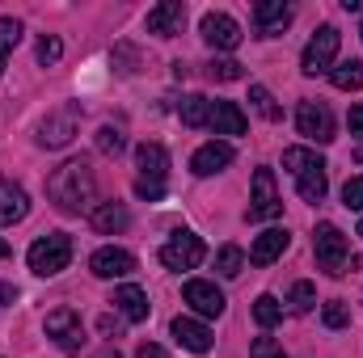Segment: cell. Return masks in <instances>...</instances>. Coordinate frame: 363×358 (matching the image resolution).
Masks as SVG:
<instances>
[{
    "instance_id": "b9f144b4",
    "label": "cell",
    "mask_w": 363,
    "mask_h": 358,
    "mask_svg": "<svg viewBox=\"0 0 363 358\" xmlns=\"http://www.w3.org/2000/svg\"><path fill=\"white\" fill-rule=\"evenodd\" d=\"M342 8L347 13H363V0H342Z\"/></svg>"
},
{
    "instance_id": "f1b7e54d",
    "label": "cell",
    "mask_w": 363,
    "mask_h": 358,
    "mask_svg": "<svg viewBox=\"0 0 363 358\" xmlns=\"http://www.w3.org/2000/svg\"><path fill=\"white\" fill-rule=\"evenodd\" d=\"M254 321H258L262 329H274V325L283 321V304H279L274 295H258V299H254Z\"/></svg>"
},
{
    "instance_id": "5bb4252c",
    "label": "cell",
    "mask_w": 363,
    "mask_h": 358,
    "mask_svg": "<svg viewBox=\"0 0 363 358\" xmlns=\"http://www.w3.org/2000/svg\"><path fill=\"white\" fill-rule=\"evenodd\" d=\"M228 165H233V144H224V139H211V144H203V148L190 156V173H194V178L224 173Z\"/></svg>"
},
{
    "instance_id": "74e56055",
    "label": "cell",
    "mask_w": 363,
    "mask_h": 358,
    "mask_svg": "<svg viewBox=\"0 0 363 358\" xmlns=\"http://www.w3.org/2000/svg\"><path fill=\"white\" fill-rule=\"evenodd\" d=\"M351 135H363V105H351Z\"/></svg>"
},
{
    "instance_id": "44dd1931",
    "label": "cell",
    "mask_w": 363,
    "mask_h": 358,
    "mask_svg": "<svg viewBox=\"0 0 363 358\" xmlns=\"http://www.w3.org/2000/svg\"><path fill=\"white\" fill-rule=\"evenodd\" d=\"M110 304L131 321V325H140V321H148V295L135 287V282H127V287H114V295H110Z\"/></svg>"
},
{
    "instance_id": "7a4b0ae2",
    "label": "cell",
    "mask_w": 363,
    "mask_h": 358,
    "mask_svg": "<svg viewBox=\"0 0 363 358\" xmlns=\"http://www.w3.org/2000/svg\"><path fill=\"white\" fill-rule=\"evenodd\" d=\"M313 253H317V266L325 270L330 278H342L347 266H351V241H347V232L334 228V224H317V232H313Z\"/></svg>"
},
{
    "instance_id": "f6af8a7d",
    "label": "cell",
    "mask_w": 363,
    "mask_h": 358,
    "mask_svg": "<svg viewBox=\"0 0 363 358\" xmlns=\"http://www.w3.org/2000/svg\"><path fill=\"white\" fill-rule=\"evenodd\" d=\"M355 161H359V165H363V148H355Z\"/></svg>"
},
{
    "instance_id": "ffe728a7",
    "label": "cell",
    "mask_w": 363,
    "mask_h": 358,
    "mask_svg": "<svg viewBox=\"0 0 363 358\" xmlns=\"http://www.w3.org/2000/svg\"><path fill=\"white\" fill-rule=\"evenodd\" d=\"M216 135H245V114L237 101H211V122H207Z\"/></svg>"
},
{
    "instance_id": "1f68e13d",
    "label": "cell",
    "mask_w": 363,
    "mask_h": 358,
    "mask_svg": "<svg viewBox=\"0 0 363 358\" xmlns=\"http://www.w3.org/2000/svg\"><path fill=\"white\" fill-rule=\"evenodd\" d=\"M241 266H245V253H241L237 245H224V249L216 253V270H220L224 278H237V274H241Z\"/></svg>"
},
{
    "instance_id": "603a6c76",
    "label": "cell",
    "mask_w": 363,
    "mask_h": 358,
    "mask_svg": "<svg viewBox=\"0 0 363 358\" xmlns=\"http://www.w3.org/2000/svg\"><path fill=\"white\" fill-rule=\"evenodd\" d=\"M178 114L186 127H207L211 122V101L203 97V93H186L178 101Z\"/></svg>"
},
{
    "instance_id": "30bf717a",
    "label": "cell",
    "mask_w": 363,
    "mask_h": 358,
    "mask_svg": "<svg viewBox=\"0 0 363 358\" xmlns=\"http://www.w3.org/2000/svg\"><path fill=\"white\" fill-rule=\"evenodd\" d=\"M279 215H283V198L274 194V173L271 169H258L254 173V198H250L245 219L250 224H267V219H279Z\"/></svg>"
},
{
    "instance_id": "e575fe53",
    "label": "cell",
    "mask_w": 363,
    "mask_h": 358,
    "mask_svg": "<svg viewBox=\"0 0 363 358\" xmlns=\"http://www.w3.org/2000/svg\"><path fill=\"white\" fill-rule=\"evenodd\" d=\"M60 55H64V42H60L55 34H43V38H38V64H43V68H51Z\"/></svg>"
},
{
    "instance_id": "8d00e7d4",
    "label": "cell",
    "mask_w": 363,
    "mask_h": 358,
    "mask_svg": "<svg viewBox=\"0 0 363 358\" xmlns=\"http://www.w3.org/2000/svg\"><path fill=\"white\" fill-rule=\"evenodd\" d=\"M250 358H287V354H283V346H279L274 337H254V346H250Z\"/></svg>"
},
{
    "instance_id": "7c38bea8",
    "label": "cell",
    "mask_w": 363,
    "mask_h": 358,
    "mask_svg": "<svg viewBox=\"0 0 363 358\" xmlns=\"http://www.w3.org/2000/svg\"><path fill=\"white\" fill-rule=\"evenodd\" d=\"M199 34H203V42L216 47V51H237V47H241V25H237L228 13H207V17L199 21Z\"/></svg>"
},
{
    "instance_id": "d590c367",
    "label": "cell",
    "mask_w": 363,
    "mask_h": 358,
    "mask_svg": "<svg viewBox=\"0 0 363 358\" xmlns=\"http://www.w3.org/2000/svg\"><path fill=\"white\" fill-rule=\"evenodd\" d=\"M342 207L347 211H363V178H351L342 185Z\"/></svg>"
},
{
    "instance_id": "ab89813d",
    "label": "cell",
    "mask_w": 363,
    "mask_h": 358,
    "mask_svg": "<svg viewBox=\"0 0 363 358\" xmlns=\"http://www.w3.org/2000/svg\"><path fill=\"white\" fill-rule=\"evenodd\" d=\"M97 329H101V333H106V337H110V333H114V337H118V325H114V321H110V316H101V321H97Z\"/></svg>"
},
{
    "instance_id": "83f0119b",
    "label": "cell",
    "mask_w": 363,
    "mask_h": 358,
    "mask_svg": "<svg viewBox=\"0 0 363 358\" xmlns=\"http://www.w3.org/2000/svg\"><path fill=\"white\" fill-rule=\"evenodd\" d=\"M287 304H291V312H296V316H308V312H313V304H317V287H313V282H304V278H300V282H291Z\"/></svg>"
},
{
    "instance_id": "4fadbf2b",
    "label": "cell",
    "mask_w": 363,
    "mask_h": 358,
    "mask_svg": "<svg viewBox=\"0 0 363 358\" xmlns=\"http://www.w3.org/2000/svg\"><path fill=\"white\" fill-rule=\"evenodd\" d=\"M291 17H296V8H291L287 0H258V4H254V25H258L262 38L283 34V30L291 25Z\"/></svg>"
},
{
    "instance_id": "5b68a950",
    "label": "cell",
    "mask_w": 363,
    "mask_h": 358,
    "mask_svg": "<svg viewBox=\"0 0 363 358\" xmlns=\"http://www.w3.org/2000/svg\"><path fill=\"white\" fill-rule=\"evenodd\" d=\"M338 42H342V34H338L334 25H321V30L308 38L304 55H300V68H304V76H321V72H334V59H338Z\"/></svg>"
},
{
    "instance_id": "7dc6e473",
    "label": "cell",
    "mask_w": 363,
    "mask_h": 358,
    "mask_svg": "<svg viewBox=\"0 0 363 358\" xmlns=\"http://www.w3.org/2000/svg\"><path fill=\"white\" fill-rule=\"evenodd\" d=\"M359 38H363V25H359Z\"/></svg>"
},
{
    "instance_id": "9c48e42d",
    "label": "cell",
    "mask_w": 363,
    "mask_h": 358,
    "mask_svg": "<svg viewBox=\"0 0 363 358\" xmlns=\"http://www.w3.org/2000/svg\"><path fill=\"white\" fill-rule=\"evenodd\" d=\"M296 131L313 144H330L334 139V114L325 101H300L296 105Z\"/></svg>"
},
{
    "instance_id": "f546056e",
    "label": "cell",
    "mask_w": 363,
    "mask_h": 358,
    "mask_svg": "<svg viewBox=\"0 0 363 358\" xmlns=\"http://www.w3.org/2000/svg\"><path fill=\"white\" fill-rule=\"evenodd\" d=\"M17 42H21V21L17 17H0V72H4V59L13 55Z\"/></svg>"
},
{
    "instance_id": "6da1fadb",
    "label": "cell",
    "mask_w": 363,
    "mask_h": 358,
    "mask_svg": "<svg viewBox=\"0 0 363 358\" xmlns=\"http://www.w3.org/2000/svg\"><path fill=\"white\" fill-rule=\"evenodd\" d=\"M47 198H51L64 215L89 211L93 198H97V178H93L89 161H64V165L47 178Z\"/></svg>"
},
{
    "instance_id": "bcb514c9",
    "label": "cell",
    "mask_w": 363,
    "mask_h": 358,
    "mask_svg": "<svg viewBox=\"0 0 363 358\" xmlns=\"http://www.w3.org/2000/svg\"><path fill=\"white\" fill-rule=\"evenodd\" d=\"M359 236H363V219H359Z\"/></svg>"
},
{
    "instance_id": "9a60e30c",
    "label": "cell",
    "mask_w": 363,
    "mask_h": 358,
    "mask_svg": "<svg viewBox=\"0 0 363 358\" xmlns=\"http://www.w3.org/2000/svg\"><path fill=\"white\" fill-rule=\"evenodd\" d=\"M148 34H157V38H174L182 34V25H186V4L182 0H161L157 8H148Z\"/></svg>"
},
{
    "instance_id": "d4e9b609",
    "label": "cell",
    "mask_w": 363,
    "mask_h": 358,
    "mask_svg": "<svg viewBox=\"0 0 363 358\" xmlns=\"http://www.w3.org/2000/svg\"><path fill=\"white\" fill-rule=\"evenodd\" d=\"M330 81H334V89H342V93H359L363 89V59L338 64V68L330 72Z\"/></svg>"
},
{
    "instance_id": "7402d4cb",
    "label": "cell",
    "mask_w": 363,
    "mask_h": 358,
    "mask_svg": "<svg viewBox=\"0 0 363 358\" xmlns=\"http://www.w3.org/2000/svg\"><path fill=\"white\" fill-rule=\"evenodd\" d=\"M127 224H131V215H127L123 202H101V207H93V228H97V232L110 236V232H123Z\"/></svg>"
},
{
    "instance_id": "2e32d148",
    "label": "cell",
    "mask_w": 363,
    "mask_h": 358,
    "mask_svg": "<svg viewBox=\"0 0 363 358\" xmlns=\"http://www.w3.org/2000/svg\"><path fill=\"white\" fill-rule=\"evenodd\" d=\"M89 270L97 274V278H127V274L135 270V253L106 245V249H97V253L89 258Z\"/></svg>"
},
{
    "instance_id": "3957f363",
    "label": "cell",
    "mask_w": 363,
    "mask_h": 358,
    "mask_svg": "<svg viewBox=\"0 0 363 358\" xmlns=\"http://www.w3.org/2000/svg\"><path fill=\"white\" fill-rule=\"evenodd\" d=\"M26 262H30L34 274H43V278L68 270V262H72V236H68V232H47V236H38V241L30 245Z\"/></svg>"
},
{
    "instance_id": "836d02e7",
    "label": "cell",
    "mask_w": 363,
    "mask_h": 358,
    "mask_svg": "<svg viewBox=\"0 0 363 358\" xmlns=\"http://www.w3.org/2000/svg\"><path fill=\"white\" fill-rule=\"evenodd\" d=\"M321 321H325V329H347V325H351V308H347L342 299H330V304L321 308Z\"/></svg>"
},
{
    "instance_id": "4316f807",
    "label": "cell",
    "mask_w": 363,
    "mask_h": 358,
    "mask_svg": "<svg viewBox=\"0 0 363 358\" xmlns=\"http://www.w3.org/2000/svg\"><path fill=\"white\" fill-rule=\"evenodd\" d=\"M250 101H254V110H258L267 122H279V118H283V105L271 97V89H267V85H250Z\"/></svg>"
},
{
    "instance_id": "ac0fdd59",
    "label": "cell",
    "mask_w": 363,
    "mask_h": 358,
    "mask_svg": "<svg viewBox=\"0 0 363 358\" xmlns=\"http://www.w3.org/2000/svg\"><path fill=\"white\" fill-rule=\"evenodd\" d=\"M287 245H291V236H287L283 228H267L262 236H254L250 262H254V266H271V262H279V258L287 253Z\"/></svg>"
},
{
    "instance_id": "484cf974",
    "label": "cell",
    "mask_w": 363,
    "mask_h": 358,
    "mask_svg": "<svg viewBox=\"0 0 363 358\" xmlns=\"http://www.w3.org/2000/svg\"><path fill=\"white\" fill-rule=\"evenodd\" d=\"M325 161L313 152V148H287L283 152V169L291 173V178H300V173H308V169H321Z\"/></svg>"
},
{
    "instance_id": "d6986e66",
    "label": "cell",
    "mask_w": 363,
    "mask_h": 358,
    "mask_svg": "<svg viewBox=\"0 0 363 358\" xmlns=\"http://www.w3.org/2000/svg\"><path fill=\"white\" fill-rule=\"evenodd\" d=\"M30 215V194L17 181L0 178V224H21Z\"/></svg>"
},
{
    "instance_id": "e0dca14e",
    "label": "cell",
    "mask_w": 363,
    "mask_h": 358,
    "mask_svg": "<svg viewBox=\"0 0 363 358\" xmlns=\"http://www.w3.org/2000/svg\"><path fill=\"white\" fill-rule=\"evenodd\" d=\"M174 337H178L182 350H190V354H207V350L216 346L211 329H207L203 321H194V316H178V321H174Z\"/></svg>"
},
{
    "instance_id": "f35d334b",
    "label": "cell",
    "mask_w": 363,
    "mask_h": 358,
    "mask_svg": "<svg viewBox=\"0 0 363 358\" xmlns=\"http://www.w3.org/2000/svg\"><path fill=\"white\" fill-rule=\"evenodd\" d=\"M13 299H17V287L13 282H0V308H9Z\"/></svg>"
},
{
    "instance_id": "52a82bcc",
    "label": "cell",
    "mask_w": 363,
    "mask_h": 358,
    "mask_svg": "<svg viewBox=\"0 0 363 358\" xmlns=\"http://www.w3.org/2000/svg\"><path fill=\"white\" fill-rule=\"evenodd\" d=\"M203 258H207L203 236H194V232H186V228H178V232L161 245V262L169 270H194Z\"/></svg>"
},
{
    "instance_id": "d6a6232c",
    "label": "cell",
    "mask_w": 363,
    "mask_h": 358,
    "mask_svg": "<svg viewBox=\"0 0 363 358\" xmlns=\"http://www.w3.org/2000/svg\"><path fill=\"white\" fill-rule=\"evenodd\" d=\"M127 148V135L118 131V127H101L97 131V152H106V156H118Z\"/></svg>"
},
{
    "instance_id": "8992f818",
    "label": "cell",
    "mask_w": 363,
    "mask_h": 358,
    "mask_svg": "<svg viewBox=\"0 0 363 358\" xmlns=\"http://www.w3.org/2000/svg\"><path fill=\"white\" fill-rule=\"evenodd\" d=\"M77 131H81V110L77 105H60V110H51L43 122H38V148H68L72 139H77Z\"/></svg>"
},
{
    "instance_id": "4dcf8cb0",
    "label": "cell",
    "mask_w": 363,
    "mask_h": 358,
    "mask_svg": "<svg viewBox=\"0 0 363 358\" xmlns=\"http://www.w3.org/2000/svg\"><path fill=\"white\" fill-rule=\"evenodd\" d=\"M207 76H211V81H220V85H233V81H241V76H245V68H241L237 59H211V64H207Z\"/></svg>"
},
{
    "instance_id": "ee69618b",
    "label": "cell",
    "mask_w": 363,
    "mask_h": 358,
    "mask_svg": "<svg viewBox=\"0 0 363 358\" xmlns=\"http://www.w3.org/2000/svg\"><path fill=\"white\" fill-rule=\"evenodd\" d=\"M97 358H118V354H114V350H101V354H97Z\"/></svg>"
},
{
    "instance_id": "8fae6325",
    "label": "cell",
    "mask_w": 363,
    "mask_h": 358,
    "mask_svg": "<svg viewBox=\"0 0 363 358\" xmlns=\"http://www.w3.org/2000/svg\"><path fill=\"white\" fill-rule=\"evenodd\" d=\"M182 299L194 308V316H203V321H216V316H224V291L216 287V282H207V278H190L186 287H182Z\"/></svg>"
},
{
    "instance_id": "277c9868",
    "label": "cell",
    "mask_w": 363,
    "mask_h": 358,
    "mask_svg": "<svg viewBox=\"0 0 363 358\" xmlns=\"http://www.w3.org/2000/svg\"><path fill=\"white\" fill-rule=\"evenodd\" d=\"M135 161H140V181H135V194L140 198H161L165 194V173H169V152L152 139H144L135 148Z\"/></svg>"
},
{
    "instance_id": "7bdbcfd3",
    "label": "cell",
    "mask_w": 363,
    "mask_h": 358,
    "mask_svg": "<svg viewBox=\"0 0 363 358\" xmlns=\"http://www.w3.org/2000/svg\"><path fill=\"white\" fill-rule=\"evenodd\" d=\"M4 258H9V241H0V262H4Z\"/></svg>"
},
{
    "instance_id": "cb8c5ba5",
    "label": "cell",
    "mask_w": 363,
    "mask_h": 358,
    "mask_svg": "<svg viewBox=\"0 0 363 358\" xmlns=\"http://www.w3.org/2000/svg\"><path fill=\"white\" fill-rule=\"evenodd\" d=\"M296 185H300V198L317 207V202L325 198V190H330V178H325V165H321V169H308V173H300V178H296Z\"/></svg>"
},
{
    "instance_id": "60d3db41",
    "label": "cell",
    "mask_w": 363,
    "mask_h": 358,
    "mask_svg": "<svg viewBox=\"0 0 363 358\" xmlns=\"http://www.w3.org/2000/svg\"><path fill=\"white\" fill-rule=\"evenodd\" d=\"M140 358H161V346H140Z\"/></svg>"
},
{
    "instance_id": "ba28073f",
    "label": "cell",
    "mask_w": 363,
    "mask_h": 358,
    "mask_svg": "<svg viewBox=\"0 0 363 358\" xmlns=\"http://www.w3.org/2000/svg\"><path fill=\"white\" fill-rule=\"evenodd\" d=\"M47 337H51L64 354H81V346H85V325H81V316H77L72 308H55V312H47Z\"/></svg>"
}]
</instances>
